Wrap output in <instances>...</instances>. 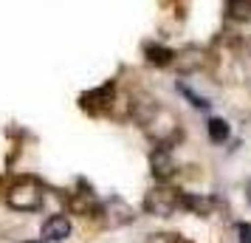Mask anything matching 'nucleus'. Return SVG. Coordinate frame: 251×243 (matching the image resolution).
Instances as JSON below:
<instances>
[{
	"instance_id": "f257e3e1",
	"label": "nucleus",
	"mask_w": 251,
	"mask_h": 243,
	"mask_svg": "<svg viewBox=\"0 0 251 243\" xmlns=\"http://www.w3.org/2000/svg\"><path fill=\"white\" fill-rule=\"evenodd\" d=\"M46 201V189L34 178H17L9 189H6V204L14 212H37Z\"/></svg>"
},
{
	"instance_id": "f03ea898",
	"label": "nucleus",
	"mask_w": 251,
	"mask_h": 243,
	"mask_svg": "<svg viewBox=\"0 0 251 243\" xmlns=\"http://www.w3.org/2000/svg\"><path fill=\"white\" fill-rule=\"evenodd\" d=\"M181 195H183V189H175L170 184H155L144 195L141 209L147 215H152V218H170V215H175L181 209Z\"/></svg>"
},
{
	"instance_id": "7ed1b4c3",
	"label": "nucleus",
	"mask_w": 251,
	"mask_h": 243,
	"mask_svg": "<svg viewBox=\"0 0 251 243\" xmlns=\"http://www.w3.org/2000/svg\"><path fill=\"white\" fill-rule=\"evenodd\" d=\"M99 220H102L107 229H122V226H130L136 220V209L127 204L125 198L110 195L107 201H102V212H99Z\"/></svg>"
},
{
	"instance_id": "20e7f679",
	"label": "nucleus",
	"mask_w": 251,
	"mask_h": 243,
	"mask_svg": "<svg viewBox=\"0 0 251 243\" xmlns=\"http://www.w3.org/2000/svg\"><path fill=\"white\" fill-rule=\"evenodd\" d=\"M116 85L113 82H104V85H99V88H93V91L82 93L79 96V108L82 110H88V113H113V105H116Z\"/></svg>"
},
{
	"instance_id": "39448f33",
	"label": "nucleus",
	"mask_w": 251,
	"mask_h": 243,
	"mask_svg": "<svg viewBox=\"0 0 251 243\" xmlns=\"http://www.w3.org/2000/svg\"><path fill=\"white\" fill-rule=\"evenodd\" d=\"M150 173L158 184H167L178 175V164H175V156H172V147H152L150 153Z\"/></svg>"
},
{
	"instance_id": "423d86ee",
	"label": "nucleus",
	"mask_w": 251,
	"mask_h": 243,
	"mask_svg": "<svg viewBox=\"0 0 251 243\" xmlns=\"http://www.w3.org/2000/svg\"><path fill=\"white\" fill-rule=\"evenodd\" d=\"M68 209L74 215H79V218H99V212H102V201L96 198V192H91V187L88 189H76V192H71L68 195Z\"/></svg>"
},
{
	"instance_id": "0eeeda50",
	"label": "nucleus",
	"mask_w": 251,
	"mask_h": 243,
	"mask_svg": "<svg viewBox=\"0 0 251 243\" xmlns=\"http://www.w3.org/2000/svg\"><path fill=\"white\" fill-rule=\"evenodd\" d=\"M40 238L46 243H62L71 238V218L65 212H54L43 220V229H40Z\"/></svg>"
},
{
	"instance_id": "6e6552de",
	"label": "nucleus",
	"mask_w": 251,
	"mask_h": 243,
	"mask_svg": "<svg viewBox=\"0 0 251 243\" xmlns=\"http://www.w3.org/2000/svg\"><path fill=\"white\" fill-rule=\"evenodd\" d=\"M181 209L192 212L198 218H212L217 209V198L206 192H183L181 195Z\"/></svg>"
},
{
	"instance_id": "1a4fd4ad",
	"label": "nucleus",
	"mask_w": 251,
	"mask_h": 243,
	"mask_svg": "<svg viewBox=\"0 0 251 243\" xmlns=\"http://www.w3.org/2000/svg\"><path fill=\"white\" fill-rule=\"evenodd\" d=\"M206 62H209V57H206L203 48H198V46H186L175 54V68H178V74H195V71L203 68Z\"/></svg>"
},
{
	"instance_id": "9d476101",
	"label": "nucleus",
	"mask_w": 251,
	"mask_h": 243,
	"mask_svg": "<svg viewBox=\"0 0 251 243\" xmlns=\"http://www.w3.org/2000/svg\"><path fill=\"white\" fill-rule=\"evenodd\" d=\"M175 54H178V51H172V48L164 46V43H147V46H144V57H147V62L150 65H158V68L175 65Z\"/></svg>"
},
{
	"instance_id": "9b49d317",
	"label": "nucleus",
	"mask_w": 251,
	"mask_h": 243,
	"mask_svg": "<svg viewBox=\"0 0 251 243\" xmlns=\"http://www.w3.org/2000/svg\"><path fill=\"white\" fill-rule=\"evenodd\" d=\"M206 133H209V141H212V144H226L231 130H228V122H226V119L212 116V119L206 122Z\"/></svg>"
},
{
	"instance_id": "f8f14e48",
	"label": "nucleus",
	"mask_w": 251,
	"mask_h": 243,
	"mask_svg": "<svg viewBox=\"0 0 251 243\" xmlns=\"http://www.w3.org/2000/svg\"><path fill=\"white\" fill-rule=\"evenodd\" d=\"M226 14L231 17V20H240V23L251 20V0H228Z\"/></svg>"
},
{
	"instance_id": "ddd939ff",
	"label": "nucleus",
	"mask_w": 251,
	"mask_h": 243,
	"mask_svg": "<svg viewBox=\"0 0 251 243\" xmlns=\"http://www.w3.org/2000/svg\"><path fill=\"white\" fill-rule=\"evenodd\" d=\"M144 243H189L181 235H172V232H155V235H147Z\"/></svg>"
},
{
	"instance_id": "4468645a",
	"label": "nucleus",
	"mask_w": 251,
	"mask_h": 243,
	"mask_svg": "<svg viewBox=\"0 0 251 243\" xmlns=\"http://www.w3.org/2000/svg\"><path fill=\"white\" fill-rule=\"evenodd\" d=\"M178 88H181V93H183V96H186V99H189V102L195 105V108H209V102H206L203 96H198V93H195L192 88H186V85H178Z\"/></svg>"
},
{
	"instance_id": "2eb2a0df",
	"label": "nucleus",
	"mask_w": 251,
	"mask_h": 243,
	"mask_svg": "<svg viewBox=\"0 0 251 243\" xmlns=\"http://www.w3.org/2000/svg\"><path fill=\"white\" fill-rule=\"evenodd\" d=\"M237 241L240 243H251V223H249V220L237 223Z\"/></svg>"
},
{
	"instance_id": "dca6fc26",
	"label": "nucleus",
	"mask_w": 251,
	"mask_h": 243,
	"mask_svg": "<svg viewBox=\"0 0 251 243\" xmlns=\"http://www.w3.org/2000/svg\"><path fill=\"white\" fill-rule=\"evenodd\" d=\"M246 184H249V201H251V178H249V181H246Z\"/></svg>"
}]
</instances>
